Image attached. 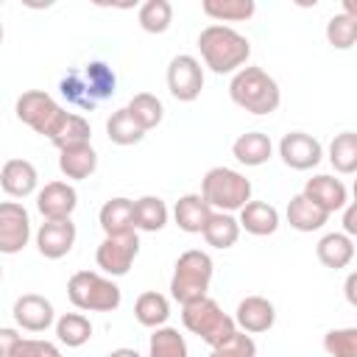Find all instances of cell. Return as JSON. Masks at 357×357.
<instances>
[{
	"label": "cell",
	"instance_id": "cell-17",
	"mask_svg": "<svg viewBox=\"0 0 357 357\" xmlns=\"http://www.w3.org/2000/svg\"><path fill=\"white\" fill-rule=\"evenodd\" d=\"M276 321V307L265 296H245L234 310V326L245 335L268 332Z\"/></svg>",
	"mask_w": 357,
	"mask_h": 357
},
{
	"label": "cell",
	"instance_id": "cell-45",
	"mask_svg": "<svg viewBox=\"0 0 357 357\" xmlns=\"http://www.w3.org/2000/svg\"><path fill=\"white\" fill-rule=\"evenodd\" d=\"M0 45H3V22H0Z\"/></svg>",
	"mask_w": 357,
	"mask_h": 357
},
{
	"label": "cell",
	"instance_id": "cell-1",
	"mask_svg": "<svg viewBox=\"0 0 357 357\" xmlns=\"http://www.w3.org/2000/svg\"><path fill=\"white\" fill-rule=\"evenodd\" d=\"M114 86H117V75L106 61H89L84 67H75L59 81L61 98L70 106L84 109V112H92L98 103L112 98Z\"/></svg>",
	"mask_w": 357,
	"mask_h": 357
},
{
	"label": "cell",
	"instance_id": "cell-18",
	"mask_svg": "<svg viewBox=\"0 0 357 357\" xmlns=\"http://www.w3.org/2000/svg\"><path fill=\"white\" fill-rule=\"evenodd\" d=\"M39 173L28 159H8L0 167V187L11 198H28L36 192Z\"/></svg>",
	"mask_w": 357,
	"mask_h": 357
},
{
	"label": "cell",
	"instance_id": "cell-34",
	"mask_svg": "<svg viewBox=\"0 0 357 357\" xmlns=\"http://www.w3.org/2000/svg\"><path fill=\"white\" fill-rule=\"evenodd\" d=\"M89 137H92L89 120H86L84 114H78V112H67V117H64L61 128L56 131V137H53L50 142H53L59 151H64V148L86 145V142H89Z\"/></svg>",
	"mask_w": 357,
	"mask_h": 357
},
{
	"label": "cell",
	"instance_id": "cell-28",
	"mask_svg": "<svg viewBox=\"0 0 357 357\" xmlns=\"http://www.w3.org/2000/svg\"><path fill=\"white\" fill-rule=\"evenodd\" d=\"M201 11L209 20H215L218 25L220 22H245L254 17L257 3L254 0H204Z\"/></svg>",
	"mask_w": 357,
	"mask_h": 357
},
{
	"label": "cell",
	"instance_id": "cell-4",
	"mask_svg": "<svg viewBox=\"0 0 357 357\" xmlns=\"http://www.w3.org/2000/svg\"><path fill=\"white\" fill-rule=\"evenodd\" d=\"M181 324H184L187 332L198 335L212 349L226 343L237 332L234 318L229 312H223V307L209 296H201V298H192V301L181 304Z\"/></svg>",
	"mask_w": 357,
	"mask_h": 357
},
{
	"label": "cell",
	"instance_id": "cell-12",
	"mask_svg": "<svg viewBox=\"0 0 357 357\" xmlns=\"http://www.w3.org/2000/svg\"><path fill=\"white\" fill-rule=\"evenodd\" d=\"M279 156L293 170H310L324 159V148L312 134L304 131H287L279 142Z\"/></svg>",
	"mask_w": 357,
	"mask_h": 357
},
{
	"label": "cell",
	"instance_id": "cell-46",
	"mask_svg": "<svg viewBox=\"0 0 357 357\" xmlns=\"http://www.w3.org/2000/svg\"><path fill=\"white\" fill-rule=\"evenodd\" d=\"M0 282H3V268H0Z\"/></svg>",
	"mask_w": 357,
	"mask_h": 357
},
{
	"label": "cell",
	"instance_id": "cell-38",
	"mask_svg": "<svg viewBox=\"0 0 357 357\" xmlns=\"http://www.w3.org/2000/svg\"><path fill=\"white\" fill-rule=\"evenodd\" d=\"M324 351L329 357H357V329L354 326L329 329L324 335Z\"/></svg>",
	"mask_w": 357,
	"mask_h": 357
},
{
	"label": "cell",
	"instance_id": "cell-19",
	"mask_svg": "<svg viewBox=\"0 0 357 357\" xmlns=\"http://www.w3.org/2000/svg\"><path fill=\"white\" fill-rule=\"evenodd\" d=\"M212 215V206L201 198V192H187L176 201L173 206V218H176V226L187 234H201L206 220Z\"/></svg>",
	"mask_w": 357,
	"mask_h": 357
},
{
	"label": "cell",
	"instance_id": "cell-31",
	"mask_svg": "<svg viewBox=\"0 0 357 357\" xmlns=\"http://www.w3.org/2000/svg\"><path fill=\"white\" fill-rule=\"evenodd\" d=\"M126 109H128V114L134 117V123H137L142 131L156 128V126L162 123V117H165L162 100H159L156 95H151V92H137V95L128 100Z\"/></svg>",
	"mask_w": 357,
	"mask_h": 357
},
{
	"label": "cell",
	"instance_id": "cell-3",
	"mask_svg": "<svg viewBox=\"0 0 357 357\" xmlns=\"http://www.w3.org/2000/svg\"><path fill=\"white\" fill-rule=\"evenodd\" d=\"M229 98L251 114H273L279 109V84L262 67H240L229 84Z\"/></svg>",
	"mask_w": 357,
	"mask_h": 357
},
{
	"label": "cell",
	"instance_id": "cell-39",
	"mask_svg": "<svg viewBox=\"0 0 357 357\" xmlns=\"http://www.w3.org/2000/svg\"><path fill=\"white\" fill-rule=\"evenodd\" d=\"M209 357H257V343H254L251 335H245V332L237 329L226 343L215 346L209 351Z\"/></svg>",
	"mask_w": 357,
	"mask_h": 357
},
{
	"label": "cell",
	"instance_id": "cell-36",
	"mask_svg": "<svg viewBox=\"0 0 357 357\" xmlns=\"http://www.w3.org/2000/svg\"><path fill=\"white\" fill-rule=\"evenodd\" d=\"M326 42L335 50H351L354 42H357V17L351 11L329 17V22H326Z\"/></svg>",
	"mask_w": 357,
	"mask_h": 357
},
{
	"label": "cell",
	"instance_id": "cell-25",
	"mask_svg": "<svg viewBox=\"0 0 357 357\" xmlns=\"http://www.w3.org/2000/svg\"><path fill=\"white\" fill-rule=\"evenodd\" d=\"M134 318H137V324H142L148 329L165 326L167 318H170V301H167V296H162L156 290L139 293L137 301H134Z\"/></svg>",
	"mask_w": 357,
	"mask_h": 357
},
{
	"label": "cell",
	"instance_id": "cell-10",
	"mask_svg": "<svg viewBox=\"0 0 357 357\" xmlns=\"http://www.w3.org/2000/svg\"><path fill=\"white\" fill-rule=\"evenodd\" d=\"M137 254H139V237H137V231H131V234L103 237V243L95 251V262L109 276H126L131 271Z\"/></svg>",
	"mask_w": 357,
	"mask_h": 357
},
{
	"label": "cell",
	"instance_id": "cell-14",
	"mask_svg": "<svg viewBox=\"0 0 357 357\" xmlns=\"http://www.w3.org/2000/svg\"><path fill=\"white\" fill-rule=\"evenodd\" d=\"M307 201H312L318 209H324L326 215L332 212H340L346 204H349V190L340 178L329 176V173H318L312 178H307L304 184V192H301Z\"/></svg>",
	"mask_w": 357,
	"mask_h": 357
},
{
	"label": "cell",
	"instance_id": "cell-15",
	"mask_svg": "<svg viewBox=\"0 0 357 357\" xmlns=\"http://www.w3.org/2000/svg\"><path fill=\"white\" fill-rule=\"evenodd\" d=\"M75 223L67 220H45L36 229V248L45 259H61L73 251L75 245Z\"/></svg>",
	"mask_w": 357,
	"mask_h": 357
},
{
	"label": "cell",
	"instance_id": "cell-43",
	"mask_svg": "<svg viewBox=\"0 0 357 357\" xmlns=\"http://www.w3.org/2000/svg\"><path fill=\"white\" fill-rule=\"evenodd\" d=\"M106 357H142L137 349H128V346H120V349H114V351H109Z\"/></svg>",
	"mask_w": 357,
	"mask_h": 357
},
{
	"label": "cell",
	"instance_id": "cell-29",
	"mask_svg": "<svg viewBox=\"0 0 357 357\" xmlns=\"http://www.w3.org/2000/svg\"><path fill=\"white\" fill-rule=\"evenodd\" d=\"M167 223V204L159 195H142L134 201V229L159 231Z\"/></svg>",
	"mask_w": 357,
	"mask_h": 357
},
{
	"label": "cell",
	"instance_id": "cell-26",
	"mask_svg": "<svg viewBox=\"0 0 357 357\" xmlns=\"http://www.w3.org/2000/svg\"><path fill=\"white\" fill-rule=\"evenodd\" d=\"M284 215H287V223L296 231H318L329 220V215L324 209H318L312 201H307L301 192L287 201V212Z\"/></svg>",
	"mask_w": 357,
	"mask_h": 357
},
{
	"label": "cell",
	"instance_id": "cell-7",
	"mask_svg": "<svg viewBox=\"0 0 357 357\" xmlns=\"http://www.w3.org/2000/svg\"><path fill=\"white\" fill-rule=\"evenodd\" d=\"M67 298L84 312H112L120 307L123 293L112 279L95 271H75L67 279Z\"/></svg>",
	"mask_w": 357,
	"mask_h": 357
},
{
	"label": "cell",
	"instance_id": "cell-30",
	"mask_svg": "<svg viewBox=\"0 0 357 357\" xmlns=\"http://www.w3.org/2000/svg\"><path fill=\"white\" fill-rule=\"evenodd\" d=\"M148 357H190L187 340L176 326H159L153 329L148 340Z\"/></svg>",
	"mask_w": 357,
	"mask_h": 357
},
{
	"label": "cell",
	"instance_id": "cell-37",
	"mask_svg": "<svg viewBox=\"0 0 357 357\" xmlns=\"http://www.w3.org/2000/svg\"><path fill=\"white\" fill-rule=\"evenodd\" d=\"M137 20L145 33H165L173 22V6L167 0H148L139 6Z\"/></svg>",
	"mask_w": 357,
	"mask_h": 357
},
{
	"label": "cell",
	"instance_id": "cell-22",
	"mask_svg": "<svg viewBox=\"0 0 357 357\" xmlns=\"http://www.w3.org/2000/svg\"><path fill=\"white\" fill-rule=\"evenodd\" d=\"M237 223H240V229H245L254 237H268V234H273L279 229V212L268 201H248L240 209Z\"/></svg>",
	"mask_w": 357,
	"mask_h": 357
},
{
	"label": "cell",
	"instance_id": "cell-2",
	"mask_svg": "<svg viewBox=\"0 0 357 357\" xmlns=\"http://www.w3.org/2000/svg\"><path fill=\"white\" fill-rule=\"evenodd\" d=\"M198 50H201L204 64L212 73L226 75V73H237L248 61L251 42L243 33H237L234 28L212 22L198 33Z\"/></svg>",
	"mask_w": 357,
	"mask_h": 357
},
{
	"label": "cell",
	"instance_id": "cell-13",
	"mask_svg": "<svg viewBox=\"0 0 357 357\" xmlns=\"http://www.w3.org/2000/svg\"><path fill=\"white\" fill-rule=\"evenodd\" d=\"M78 206V192L67 181H47L36 192V209L45 220H67Z\"/></svg>",
	"mask_w": 357,
	"mask_h": 357
},
{
	"label": "cell",
	"instance_id": "cell-42",
	"mask_svg": "<svg viewBox=\"0 0 357 357\" xmlns=\"http://www.w3.org/2000/svg\"><path fill=\"white\" fill-rule=\"evenodd\" d=\"M343 209H346V212H343V234L351 237V234H357V209H354L351 204H346Z\"/></svg>",
	"mask_w": 357,
	"mask_h": 357
},
{
	"label": "cell",
	"instance_id": "cell-24",
	"mask_svg": "<svg viewBox=\"0 0 357 357\" xmlns=\"http://www.w3.org/2000/svg\"><path fill=\"white\" fill-rule=\"evenodd\" d=\"M59 170L70 178V181H84L98 170V153L95 148L86 145H75V148H64L59 151Z\"/></svg>",
	"mask_w": 357,
	"mask_h": 357
},
{
	"label": "cell",
	"instance_id": "cell-33",
	"mask_svg": "<svg viewBox=\"0 0 357 357\" xmlns=\"http://www.w3.org/2000/svg\"><path fill=\"white\" fill-rule=\"evenodd\" d=\"M56 337L67 346V349H78L92 337V324L84 312H64L56 321Z\"/></svg>",
	"mask_w": 357,
	"mask_h": 357
},
{
	"label": "cell",
	"instance_id": "cell-32",
	"mask_svg": "<svg viewBox=\"0 0 357 357\" xmlns=\"http://www.w3.org/2000/svg\"><path fill=\"white\" fill-rule=\"evenodd\" d=\"M329 162L337 173L351 176L357 170V134L354 131H340L329 142Z\"/></svg>",
	"mask_w": 357,
	"mask_h": 357
},
{
	"label": "cell",
	"instance_id": "cell-27",
	"mask_svg": "<svg viewBox=\"0 0 357 357\" xmlns=\"http://www.w3.org/2000/svg\"><path fill=\"white\" fill-rule=\"evenodd\" d=\"M201 234H204L206 245L223 251V248H231V245L237 243V237H240V223H237V218L229 215V212H212Z\"/></svg>",
	"mask_w": 357,
	"mask_h": 357
},
{
	"label": "cell",
	"instance_id": "cell-8",
	"mask_svg": "<svg viewBox=\"0 0 357 357\" xmlns=\"http://www.w3.org/2000/svg\"><path fill=\"white\" fill-rule=\"evenodd\" d=\"M14 112H17V120L20 123H25L28 128H33L36 134H42L47 139L56 137V131L61 128V123L67 117V112L56 103V98L47 95V92H42V89L22 92L17 98V103H14Z\"/></svg>",
	"mask_w": 357,
	"mask_h": 357
},
{
	"label": "cell",
	"instance_id": "cell-9",
	"mask_svg": "<svg viewBox=\"0 0 357 357\" xmlns=\"http://www.w3.org/2000/svg\"><path fill=\"white\" fill-rule=\"evenodd\" d=\"M167 89L176 100L192 103L204 89V67L195 56L178 53L167 64Z\"/></svg>",
	"mask_w": 357,
	"mask_h": 357
},
{
	"label": "cell",
	"instance_id": "cell-40",
	"mask_svg": "<svg viewBox=\"0 0 357 357\" xmlns=\"http://www.w3.org/2000/svg\"><path fill=\"white\" fill-rule=\"evenodd\" d=\"M8 357H61V351H59V346H53L50 340L20 337Z\"/></svg>",
	"mask_w": 357,
	"mask_h": 357
},
{
	"label": "cell",
	"instance_id": "cell-5",
	"mask_svg": "<svg viewBox=\"0 0 357 357\" xmlns=\"http://www.w3.org/2000/svg\"><path fill=\"white\" fill-rule=\"evenodd\" d=\"M201 198L212 206V212H240L251 201V181L231 167H212L201 178Z\"/></svg>",
	"mask_w": 357,
	"mask_h": 357
},
{
	"label": "cell",
	"instance_id": "cell-21",
	"mask_svg": "<svg viewBox=\"0 0 357 357\" xmlns=\"http://www.w3.org/2000/svg\"><path fill=\"white\" fill-rule=\"evenodd\" d=\"M271 153H273V142H271V137L262 134V131H245V134H240V137L231 142V156H234L240 165H245V167H259V165H265V162L271 159Z\"/></svg>",
	"mask_w": 357,
	"mask_h": 357
},
{
	"label": "cell",
	"instance_id": "cell-23",
	"mask_svg": "<svg viewBox=\"0 0 357 357\" xmlns=\"http://www.w3.org/2000/svg\"><path fill=\"white\" fill-rule=\"evenodd\" d=\"M315 257L324 268H332V271H340L346 268L351 259H354V243L349 234L343 231H329L318 240L315 245Z\"/></svg>",
	"mask_w": 357,
	"mask_h": 357
},
{
	"label": "cell",
	"instance_id": "cell-35",
	"mask_svg": "<svg viewBox=\"0 0 357 357\" xmlns=\"http://www.w3.org/2000/svg\"><path fill=\"white\" fill-rule=\"evenodd\" d=\"M106 137H109L114 145H137V142H142L145 131L134 123V117H131L128 109L123 106V109L112 112V117L106 120Z\"/></svg>",
	"mask_w": 357,
	"mask_h": 357
},
{
	"label": "cell",
	"instance_id": "cell-6",
	"mask_svg": "<svg viewBox=\"0 0 357 357\" xmlns=\"http://www.w3.org/2000/svg\"><path fill=\"white\" fill-rule=\"evenodd\" d=\"M212 273H215V265H212V257L201 248H190L184 251L176 265H173V276H170V296L178 301V304H187L192 298H201L206 296L209 290V282H212Z\"/></svg>",
	"mask_w": 357,
	"mask_h": 357
},
{
	"label": "cell",
	"instance_id": "cell-16",
	"mask_svg": "<svg viewBox=\"0 0 357 357\" xmlns=\"http://www.w3.org/2000/svg\"><path fill=\"white\" fill-rule=\"evenodd\" d=\"M11 315H14V324L20 329H25V332H45L56 321L53 304L39 293H22L14 301Z\"/></svg>",
	"mask_w": 357,
	"mask_h": 357
},
{
	"label": "cell",
	"instance_id": "cell-41",
	"mask_svg": "<svg viewBox=\"0 0 357 357\" xmlns=\"http://www.w3.org/2000/svg\"><path fill=\"white\" fill-rule=\"evenodd\" d=\"M20 337H22V335H20L14 326H0V357H8Z\"/></svg>",
	"mask_w": 357,
	"mask_h": 357
},
{
	"label": "cell",
	"instance_id": "cell-44",
	"mask_svg": "<svg viewBox=\"0 0 357 357\" xmlns=\"http://www.w3.org/2000/svg\"><path fill=\"white\" fill-rule=\"evenodd\" d=\"M354 282H357V276H354V273H351V276H349V279H346V298H349V301H351V304H354Z\"/></svg>",
	"mask_w": 357,
	"mask_h": 357
},
{
	"label": "cell",
	"instance_id": "cell-20",
	"mask_svg": "<svg viewBox=\"0 0 357 357\" xmlns=\"http://www.w3.org/2000/svg\"><path fill=\"white\" fill-rule=\"evenodd\" d=\"M100 229L106 237H117V234H131L134 229V201L131 198H109L100 212H98Z\"/></svg>",
	"mask_w": 357,
	"mask_h": 357
},
{
	"label": "cell",
	"instance_id": "cell-11",
	"mask_svg": "<svg viewBox=\"0 0 357 357\" xmlns=\"http://www.w3.org/2000/svg\"><path fill=\"white\" fill-rule=\"evenodd\" d=\"M31 240V215L20 201H0V254H20Z\"/></svg>",
	"mask_w": 357,
	"mask_h": 357
}]
</instances>
